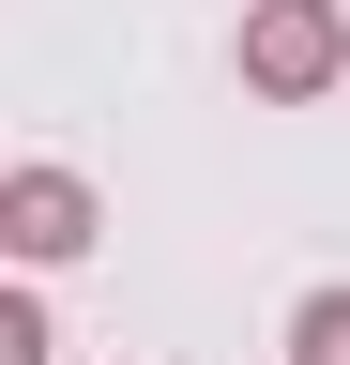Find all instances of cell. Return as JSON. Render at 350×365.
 I'll return each mask as SVG.
<instances>
[{
    "instance_id": "obj_1",
    "label": "cell",
    "mask_w": 350,
    "mask_h": 365,
    "mask_svg": "<svg viewBox=\"0 0 350 365\" xmlns=\"http://www.w3.org/2000/svg\"><path fill=\"white\" fill-rule=\"evenodd\" d=\"M350 76V16L335 0H244V91L259 107H320Z\"/></svg>"
},
{
    "instance_id": "obj_2",
    "label": "cell",
    "mask_w": 350,
    "mask_h": 365,
    "mask_svg": "<svg viewBox=\"0 0 350 365\" xmlns=\"http://www.w3.org/2000/svg\"><path fill=\"white\" fill-rule=\"evenodd\" d=\"M0 244H16L31 274H46V259H76V244H92V182H76V168H46V153H31L16 182H0Z\"/></svg>"
},
{
    "instance_id": "obj_3",
    "label": "cell",
    "mask_w": 350,
    "mask_h": 365,
    "mask_svg": "<svg viewBox=\"0 0 350 365\" xmlns=\"http://www.w3.org/2000/svg\"><path fill=\"white\" fill-rule=\"evenodd\" d=\"M289 365H350V289H304L289 304Z\"/></svg>"
},
{
    "instance_id": "obj_4",
    "label": "cell",
    "mask_w": 350,
    "mask_h": 365,
    "mask_svg": "<svg viewBox=\"0 0 350 365\" xmlns=\"http://www.w3.org/2000/svg\"><path fill=\"white\" fill-rule=\"evenodd\" d=\"M0 365H46V304L31 289H0Z\"/></svg>"
}]
</instances>
